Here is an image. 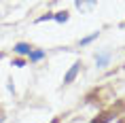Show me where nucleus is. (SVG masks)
I'll return each mask as SVG.
<instances>
[{
    "label": "nucleus",
    "instance_id": "1",
    "mask_svg": "<svg viewBox=\"0 0 125 123\" xmlns=\"http://www.w3.org/2000/svg\"><path fill=\"white\" fill-rule=\"evenodd\" d=\"M79 72H81V62H74L72 68H70V70L66 72V77H64V83H66V85H68V83H72L74 78L79 77Z\"/></svg>",
    "mask_w": 125,
    "mask_h": 123
},
{
    "label": "nucleus",
    "instance_id": "2",
    "mask_svg": "<svg viewBox=\"0 0 125 123\" xmlns=\"http://www.w3.org/2000/svg\"><path fill=\"white\" fill-rule=\"evenodd\" d=\"M108 62H110V51H102V53L95 55V64H98V68H106Z\"/></svg>",
    "mask_w": 125,
    "mask_h": 123
},
{
    "label": "nucleus",
    "instance_id": "3",
    "mask_svg": "<svg viewBox=\"0 0 125 123\" xmlns=\"http://www.w3.org/2000/svg\"><path fill=\"white\" fill-rule=\"evenodd\" d=\"M13 51L17 53V55H30V53H32V47L28 45V43H17V45L13 47Z\"/></svg>",
    "mask_w": 125,
    "mask_h": 123
},
{
    "label": "nucleus",
    "instance_id": "4",
    "mask_svg": "<svg viewBox=\"0 0 125 123\" xmlns=\"http://www.w3.org/2000/svg\"><path fill=\"white\" fill-rule=\"evenodd\" d=\"M95 7V2H76V9H79V11H89V9H93Z\"/></svg>",
    "mask_w": 125,
    "mask_h": 123
},
{
    "label": "nucleus",
    "instance_id": "5",
    "mask_svg": "<svg viewBox=\"0 0 125 123\" xmlns=\"http://www.w3.org/2000/svg\"><path fill=\"white\" fill-rule=\"evenodd\" d=\"M53 19L59 21V23H64V21H68V13H66V11H59V13L53 15Z\"/></svg>",
    "mask_w": 125,
    "mask_h": 123
},
{
    "label": "nucleus",
    "instance_id": "6",
    "mask_svg": "<svg viewBox=\"0 0 125 123\" xmlns=\"http://www.w3.org/2000/svg\"><path fill=\"white\" fill-rule=\"evenodd\" d=\"M45 57V51H32L30 53V62H40Z\"/></svg>",
    "mask_w": 125,
    "mask_h": 123
},
{
    "label": "nucleus",
    "instance_id": "7",
    "mask_svg": "<svg viewBox=\"0 0 125 123\" xmlns=\"http://www.w3.org/2000/svg\"><path fill=\"white\" fill-rule=\"evenodd\" d=\"M95 38H98V32H93L91 36H87V38H83V40H81V47H83V45H89V43H91V40H95Z\"/></svg>",
    "mask_w": 125,
    "mask_h": 123
},
{
    "label": "nucleus",
    "instance_id": "8",
    "mask_svg": "<svg viewBox=\"0 0 125 123\" xmlns=\"http://www.w3.org/2000/svg\"><path fill=\"white\" fill-rule=\"evenodd\" d=\"M108 121H110V115H104V117H102V119H100V121H98V119H95V121H93V123H108Z\"/></svg>",
    "mask_w": 125,
    "mask_h": 123
},
{
    "label": "nucleus",
    "instance_id": "9",
    "mask_svg": "<svg viewBox=\"0 0 125 123\" xmlns=\"http://www.w3.org/2000/svg\"><path fill=\"white\" fill-rule=\"evenodd\" d=\"M49 19H53V15H45V17H40L38 23H40V21H49Z\"/></svg>",
    "mask_w": 125,
    "mask_h": 123
},
{
    "label": "nucleus",
    "instance_id": "10",
    "mask_svg": "<svg viewBox=\"0 0 125 123\" xmlns=\"http://www.w3.org/2000/svg\"><path fill=\"white\" fill-rule=\"evenodd\" d=\"M0 123H2V117H0Z\"/></svg>",
    "mask_w": 125,
    "mask_h": 123
},
{
    "label": "nucleus",
    "instance_id": "11",
    "mask_svg": "<svg viewBox=\"0 0 125 123\" xmlns=\"http://www.w3.org/2000/svg\"><path fill=\"white\" fill-rule=\"evenodd\" d=\"M53 123H57V121H53Z\"/></svg>",
    "mask_w": 125,
    "mask_h": 123
}]
</instances>
